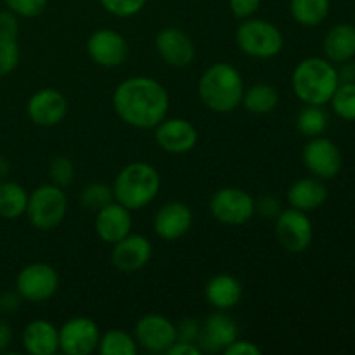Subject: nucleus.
Returning a JSON list of instances; mask_svg holds the SVG:
<instances>
[{
  "label": "nucleus",
  "instance_id": "21",
  "mask_svg": "<svg viewBox=\"0 0 355 355\" xmlns=\"http://www.w3.org/2000/svg\"><path fill=\"white\" fill-rule=\"evenodd\" d=\"M21 343L30 355H54L59 352V328L45 319H35L24 326Z\"/></svg>",
  "mask_w": 355,
  "mask_h": 355
},
{
  "label": "nucleus",
  "instance_id": "13",
  "mask_svg": "<svg viewBox=\"0 0 355 355\" xmlns=\"http://www.w3.org/2000/svg\"><path fill=\"white\" fill-rule=\"evenodd\" d=\"M69 104L64 94L52 87L38 89L26 103V114L31 123L42 128L58 127L68 116Z\"/></svg>",
  "mask_w": 355,
  "mask_h": 355
},
{
  "label": "nucleus",
  "instance_id": "15",
  "mask_svg": "<svg viewBox=\"0 0 355 355\" xmlns=\"http://www.w3.org/2000/svg\"><path fill=\"white\" fill-rule=\"evenodd\" d=\"M155 49L163 62L175 69L187 68L196 59V45L182 28L166 26L159 30L155 38Z\"/></svg>",
  "mask_w": 355,
  "mask_h": 355
},
{
  "label": "nucleus",
  "instance_id": "38",
  "mask_svg": "<svg viewBox=\"0 0 355 355\" xmlns=\"http://www.w3.org/2000/svg\"><path fill=\"white\" fill-rule=\"evenodd\" d=\"M198 336H200V322L194 319H182L177 322V340L198 343Z\"/></svg>",
  "mask_w": 355,
  "mask_h": 355
},
{
  "label": "nucleus",
  "instance_id": "31",
  "mask_svg": "<svg viewBox=\"0 0 355 355\" xmlns=\"http://www.w3.org/2000/svg\"><path fill=\"white\" fill-rule=\"evenodd\" d=\"M114 200L113 187L104 182H90L80 193V203L90 211H97Z\"/></svg>",
  "mask_w": 355,
  "mask_h": 355
},
{
  "label": "nucleus",
  "instance_id": "41",
  "mask_svg": "<svg viewBox=\"0 0 355 355\" xmlns=\"http://www.w3.org/2000/svg\"><path fill=\"white\" fill-rule=\"evenodd\" d=\"M255 207L257 211H260L267 218H276L281 211L279 200L274 196H262L259 201H255Z\"/></svg>",
  "mask_w": 355,
  "mask_h": 355
},
{
  "label": "nucleus",
  "instance_id": "1",
  "mask_svg": "<svg viewBox=\"0 0 355 355\" xmlns=\"http://www.w3.org/2000/svg\"><path fill=\"white\" fill-rule=\"evenodd\" d=\"M113 110L128 127L149 130L168 114V90L151 76H130L114 89Z\"/></svg>",
  "mask_w": 355,
  "mask_h": 355
},
{
  "label": "nucleus",
  "instance_id": "5",
  "mask_svg": "<svg viewBox=\"0 0 355 355\" xmlns=\"http://www.w3.org/2000/svg\"><path fill=\"white\" fill-rule=\"evenodd\" d=\"M236 45L252 59H272L281 54L284 37L279 28L262 17H248L236 28Z\"/></svg>",
  "mask_w": 355,
  "mask_h": 355
},
{
  "label": "nucleus",
  "instance_id": "20",
  "mask_svg": "<svg viewBox=\"0 0 355 355\" xmlns=\"http://www.w3.org/2000/svg\"><path fill=\"white\" fill-rule=\"evenodd\" d=\"M193 227V210L182 201H168L156 211L153 229L163 241H177Z\"/></svg>",
  "mask_w": 355,
  "mask_h": 355
},
{
  "label": "nucleus",
  "instance_id": "27",
  "mask_svg": "<svg viewBox=\"0 0 355 355\" xmlns=\"http://www.w3.org/2000/svg\"><path fill=\"white\" fill-rule=\"evenodd\" d=\"M331 10L329 0H290V14L300 26L315 28L324 23Z\"/></svg>",
  "mask_w": 355,
  "mask_h": 355
},
{
  "label": "nucleus",
  "instance_id": "42",
  "mask_svg": "<svg viewBox=\"0 0 355 355\" xmlns=\"http://www.w3.org/2000/svg\"><path fill=\"white\" fill-rule=\"evenodd\" d=\"M166 354L168 355H201L203 354V350L200 349L198 343L180 342V340H177V342L166 350Z\"/></svg>",
  "mask_w": 355,
  "mask_h": 355
},
{
  "label": "nucleus",
  "instance_id": "40",
  "mask_svg": "<svg viewBox=\"0 0 355 355\" xmlns=\"http://www.w3.org/2000/svg\"><path fill=\"white\" fill-rule=\"evenodd\" d=\"M23 298L19 297L17 291H3L0 293V312L2 314H14L19 311Z\"/></svg>",
  "mask_w": 355,
  "mask_h": 355
},
{
  "label": "nucleus",
  "instance_id": "17",
  "mask_svg": "<svg viewBox=\"0 0 355 355\" xmlns=\"http://www.w3.org/2000/svg\"><path fill=\"white\" fill-rule=\"evenodd\" d=\"M155 141L170 155H186L198 144V130L186 118H165L155 127Z\"/></svg>",
  "mask_w": 355,
  "mask_h": 355
},
{
  "label": "nucleus",
  "instance_id": "3",
  "mask_svg": "<svg viewBox=\"0 0 355 355\" xmlns=\"http://www.w3.org/2000/svg\"><path fill=\"white\" fill-rule=\"evenodd\" d=\"M340 85L338 69L326 58H305L298 62L291 75V87L298 99L311 106L329 104Z\"/></svg>",
  "mask_w": 355,
  "mask_h": 355
},
{
  "label": "nucleus",
  "instance_id": "7",
  "mask_svg": "<svg viewBox=\"0 0 355 355\" xmlns=\"http://www.w3.org/2000/svg\"><path fill=\"white\" fill-rule=\"evenodd\" d=\"M59 272L45 262L26 263L16 276V291L24 302L44 304L59 290Z\"/></svg>",
  "mask_w": 355,
  "mask_h": 355
},
{
  "label": "nucleus",
  "instance_id": "16",
  "mask_svg": "<svg viewBox=\"0 0 355 355\" xmlns=\"http://www.w3.org/2000/svg\"><path fill=\"white\" fill-rule=\"evenodd\" d=\"M236 338H239L238 322L231 315L225 314V311H217L200 324L198 345L203 350V354H224V350Z\"/></svg>",
  "mask_w": 355,
  "mask_h": 355
},
{
  "label": "nucleus",
  "instance_id": "14",
  "mask_svg": "<svg viewBox=\"0 0 355 355\" xmlns=\"http://www.w3.org/2000/svg\"><path fill=\"white\" fill-rule=\"evenodd\" d=\"M134 336L137 345L153 354H166L177 342V324L163 314H146L135 322Z\"/></svg>",
  "mask_w": 355,
  "mask_h": 355
},
{
  "label": "nucleus",
  "instance_id": "8",
  "mask_svg": "<svg viewBox=\"0 0 355 355\" xmlns=\"http://www.w3.org/2000/svg\"><path fill=\"white\" fill-rule=\"evenodd\" d=\"M210 214L224 225H243L257 214L255 198L241 187H220L210 198Z\"/></svg>",
  "mask_w": 355,
  "mask_h": 355
},
{
  "label": "nucleus",
  "instance_id": "28",
  "mask_svg": "<svg viewBox=\"0 0 355 355\" xmlns=\"http://www.w3.org/2000/svg\"><path fill=\"white\" fill-rule=\"evenodd\" d=\"M137 342L135 336L123 329H110L103 335L101 333L97 352L101 355H135L137 354Z\"/></svg>",
  "mask_w": 355,
  "mask_h": 355
},
{
  "label": "nucleus",
  "instance_id": "30",
  "mask_svg": "<svg viewBox=\"0 0 355 355\" xmlns=\"http://www.w3.org/2000/svg\"><path fill=\"white\" fill-rule=\"evenodd\" d=\"M329 104L340 120L355 121V82H340Z\"/></svg>",
  "mask_w": 355,
  "mask_h": 355
},
{
  "label": "nucleus",
  "instance_id": "19",
  "mask_svg": "<svg viewBox=\"0 0 355 355\" xmlns=\"http://www.w3.org/2000/svg\"><path fill=\"white\" fill-rule=\"evenodd\" d=\"M134 227V218H132V210L123 207L118 201H111L106 207L96 211L94 218V229L99 236L101 241L107 245H114L125 236H128Z\"/></svg>",
  "mask_w": 355,
  "mask_h": 355
},
{
  "label": "nucleus",
  "instance_id": "24",
  "mask_svg": "<svg viewBox=\"0 0 355 355\" xmlns=\"http://www.w3.org/2000/svg\"><path fill=\"white\" fill-rule=\"evenodd\" d=\"M322 51L333 64L350 62L355 58V24L338 23L326 33Z\"/></svg>",
  "mask_w": 355,
  "mask_h": 355
},
{
  "label": "nucleus",
  "instance_id": "25",
  "mask_svg": "<svg viewBox=\"0 0 355 355\" xmlns=\"http://www.w3.org/2000/svg\"><path fill=\"white\" fill-rule=\"evenodd\" d=\"M28 194L21 184L14 180L0 182V218L3 220H17L26 214Z\"/></svg>",
  "mask_w": 355,
  "mask_h": 355
},
{
  "label": "nucleus",
  "instance_id": "10",
  "mask_svg": "<svg viewBox=\"0 0 355 355\" xmlns=\"http://www.w3.org/2000/svg\"><path fill=\"white\" fill-rule=\"evenodd\" d=\"M128 42L120 31L99 28L87 38V54L94 64L106 69L120 68L128 58Z\"/></svg>",
  "mask_w": 355,
  "mask_h": 355
},
{
  "label": "nucleus",
  "instance_id": "45",
  "mask_svg": "<svg viewBox=\"0 0 355 355\" xmlns=\"http://www.w3.org/2000/svg\"><path fill=\"white\" fill-rule=\"evenodd\" d=\"M7 172H9V162L3 156H0V179H3Z\"/></svg>",
  "mask_w": 355,
  "mask_h": 355
},
{
  "label": "nucleus",
  "instance_id": "12",
  "mask_svg": "<svg viewBox=\"0 0 355 355\" xmlns=\"http://www.w3.org/2000/svg\"><path fill=\"white\" fill-rule=\"evenodd\" d=\"M302 159L309 172L321 180H331L340 173L343 165L342 151L328 137H312L302 151Z\"/></svg>",
  "mask_w": 355,
  "mask_h": 355
},
{
  "label": "nucleus",
  "instance_id": "39",
  "mask_svg": "<svg viewBox=\"0 0 355 355\" xmlns=\"http://www.w3.org/2000/svg\"><path fill=\"white\" fill-rule=\"evenodd\" d=\"M262 349L257 343L250 342V340H239L236 338L227 349L224 350V355H260Z\"/></svg>",
  "mask_w": 355,
  "mask_h": 355
},
{
  "label": "nucleus",
  "instance_id": "34",
  "mask_svg": "<svg viewBox=\"0 0 355 355\" xmlns=\"http://www.w3.org/2000/svg\"><path fill=\"white\" fill-rule=\"evenodd\" d=\"M99 3L111 16L128 19V17L137 16L146 7L148 0H99Z\"/></svg>",
  "mask_w": 355,
  "mask_h": 355
},
{
  "label": "nucleus",
  "instance_id": "9",
  "mask_svg": "<svg viewBox=\"0 0 355 355\" xmlns=\"http://www.w3.org/2000/svg\"><path fill=\"white\" fill-rule=\"evenodd\" d=\"M274 234L281 248L290 253H302L312 245L314 225L307 217V211L290 207L277 214L274 222Z\"/></svg>",
  "mask_w": 355,
  "mask_h": 355
},
{
  "label": "nucleus",
  "instance_id": "43",
  "mask_svg": "<svg viewBox=\"0 0 355 355\" xmlns=\"http://www.w3.org/2000/svg\"><path fill=\"white\" fill-rule=\"evenodd\" d=\"M14 333L12 328H10L9 322L6 319H0V354L7 352L10 345H12Z\"/></svg>",
  "mask_w": 355,
  "mask_h": 355
},
{
  "label": "nucleus",
  "instance_id": "23",
  "mask_svg": "<svg viewBox=\"0 0 355 355\" xmlns=\"http://www.w3.org/2000/svg\"><path fill=\"white\" fill-rule=\"evenodd\" d=\"M243 286L231 274H217L205 286V298L215 311H231L241 302Z\"/></svg>",
  "mask_w": 355,
  "mask_h": 355
},
{
  "label": "nucleus",
  "instance_id": "36",
  "mask_svg": "<svg viewBox=\"0 0 355 355\" xmlns=\"http://www.w3.org/2000/svg\"><path fill=\"white\" fill-rule=\"evenodd\" d=\"M260 6H262V0H229V9L232 16L239 21L255 16Z\"/></svg>",
  "mask_w": 355,
  "mask_h": 355
},
{
  "label": "nucleus",
  "instance_id": "32",
  "mask_svg": "<svg viewBox=\"0 0 355 355\" xmlns=\"http://www.w3.org/2000/svg\"><path fill=\"white\" fill-rule=\"evenodd\" d=\"M49 179L52 184L66 189L75 179V165H73L71 159L66 158V156L52 158L49 163Z\"/></svg>",
  "mask_w": 355,
  "mask_h": 355
},
{
  "label": "nucleus",
  "instance_id": "6",
  "mask_svg": "<svg viewBox=\"0 0 355 355\" xmlns=\"http://www.w3.org/2000/svg\"><path fill=\"white\" fill-rule=\"evenodd\" d=\"M68 214V196L55 184H42L28 194L26 217L37 231H52L62 224Z\"/></svg>",
  "mask_w": 355,
  "mask_h": 355
},
{
  "label": "nucleus",
  "instance_id": "18",
  "mask_svg": "<svg viewBox=\"0 0 355 355\" xmlns=\"http://www.w3.org/2000/svg\"><path fill=\"white\" fill-rule=\"evenodd\" d=\"M153 257V243L144 234L130 232L114 243L111 250V263L120 272L132 274L144 269Z\"/></svg>",
  "mask_w": 355,
  "mask_h": 355
},
{
  "label": "nucleus",
  "instance_id": "26",
  "mask_svg": "<svg viewBox=\"0 0 355 355\" xmlns=\"http://www.w3.org/2000/svg\"><path fill=\"white\" fill-rule=\"evenodd\" d=\"M279 104V92L270 83H255L245 89L241 106L252 114H269Z\"/></svg>",
  "mask_w": 355,
  "mask_h": 355
},
{
  "label": "nucleus",
  "instance_id": "2",
  "mask_svg": "<svg viewBox=\"0 0 355 355\" xmlns=\"http://www.w3.org/2000/svg\"><path fill=\"white\" fill-rule=\"evenodd\" d=\"M245 89L241 73L229 62H215L208 66L198 82L201 104L207 110L220 114L232 113L241 106Z\"/></svg>",
  "mask_w": 355,
  "mask_h": 355
},
{
  "label": "nucleus",
  "instance_id": "33",
  "mask_svg": "<svg viewBox=\"0 0 355 355\" xmlns=\"http://www.w3.org/2000/svg\"><path fill=\"white\" fill-rule=\"evenodd\" d=\"M21 59V51L17 40L0 37V78L10 75L17 68Z\"/></svg>",
  "mask_w": 355,
  "mask_h": 355
},
{
  "label": "nucleus",
  "instance_id": "44",
  "mask_svg": "<svg viewBox=\"0 0 355 355\" xmlns=\"http://www.w3.org/2000/svg\"><path fill=\"white\" fill-rule=\"evenodd\" d=\"M340 82H355V64H347L343 62V69L338 71Z\"/></svg>",
  "mask_w": 355,
  "mask_h": 355
},
{
  "label": "nucleus",
  "instance_id": "29",
  "mask_svg": "<svg viewBox=\"0 0 355 355\" xmlns=\"http://www.w3.org/2000/svg\"><path fill=\"white\" fill-rule=\"evenodd\" d=\"M328 128V114L322 106H311L305 104L304 110L297 116V130L305 137H319Z\"/></svg>",
  "mask_w": 355,
  "mask_h": 355
},
{
  "label": "nucleus",
  "instance_id": "35",
  "mask_svg": "<svg viewBox=\"0 0 355 355\" xmlns=\"http://www.w3.org/2000/svg\"><path fill=\"white\" fill-rule=\"evenodd\" d=\"M6 9L12 10L17 17L33 19L47 9L49 0H2Z\"/></svg>",
  "mask_w": 355,
  "mask_h": 355
},
{
  "label": "nucleus",
  "instance_id": "22",
  "mask_svg": "<svg viewBox=\"0 0 355 355\" xmlns=\"http://www.w3.org/2000/svg\"><path fill=\"white\" fill-rule=\"evenodd\" d=\"M288 205L302 211H312L321 208L328 201L329 193L324 180L318 177H302L295 180L288 189Z\"/></svg>",
  "mask_w": 355,
  "mask_h": 355
},
{
  "label": "nucleus",
  "instance_id": "37",
  "mask_svg": "<svg viewBox=\"0 0 355 355\" xmlns=\"http://www.w3.org/2000/svg\"><path fill=\"white\" fill-rule=\"evenodd\" d=\"M17 35H19V17L9 9L0 10V37L17 40Z\"/></svg>",
  "mask_w": 355,
  "mask_h": 355
},
{
  "label": "nucleus",
  "instance_id": "11",
  "mask_svg": "<svg viewBox=\"0 0 355 355\" xmlns=\"http://www.w3.org/2000/svg\"><path fill=\"white\" fill-rule=\"evenodd\" d=\"M101 329L94 319L76 315L59 328V352L66 355H90L97 352Z\"/></svg>",
  "mask_w": 355,
  "mask_h": 355
},
{
  "label": "nucleus",
  "instance_id": "4",
  "mask_svg": "<svg viewBox=\"0 0 355 355\" xmlns=\"http://www.w3.org/2000/svg\"><path fill=\"white\" fill-rule=\"evenodd\" d=\"M114 201L128 210H142L158 198L162 189V175L146 162H132L118 172L113 182Z\"/></svg>",
  "mask_w": 355,
  "mask_h": 355
}]
</instances>
